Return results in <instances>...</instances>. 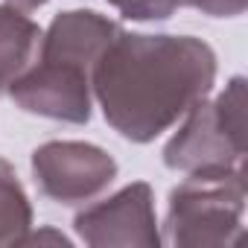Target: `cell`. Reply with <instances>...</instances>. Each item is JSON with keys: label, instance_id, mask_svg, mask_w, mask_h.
Instances as JSON below:
<instances>
[{"label": "cell", "instance_id": "1", "mask_svg": "<svg viewBox=\"0 0 248 248\" xmlns=\"http://www.w3.org/2000/svg\"><path fill=\"white\" fill-rule=\"evenodd\" d=\"M213 82L216 53L193 35L120 32L91 73L105 123L132 143H149L175 126Z\"/></svg>", "mask_w": 248, "mask_h": 248}, {"label": "cell", "instance_id": "2", "mask_svg": "<svg viewBox=\"0 0 248 248\" xmlns=\"http://www.w3.org/2000/svg\"><path fill=\"white\" fill-rule=\"evenodd\" d=\"M245 164L187 172L172 187L161 242L178 248L233 245L242 236Z\"/></svg>", "mask_w": 248, "mask_h": 248}, {"label": "cell", "instance_id": "3", "mask_svg": "<svg viewBox=\"0 0 248 248\" xmlns=\"http://www.w3.org/2000/svg\"><path fill=\"white\" fill-rule=\"evenodd\" d=\"M164 164L175 172H199L245 164V79L233 76L216 99H199L181 129L164 146Z\"/></svg>", "mask_w": 248, "mask_h": 248}, {"label": "cell", "instance_id": "4", "mask_svg": "<svg viewBox=\"0 0 248 248\" xmlns=\"http://www.w3.org/2000/svg\"><path fill=\"white\" fill-rule=\"evenodd\" d=\"M6 93L27 114L73 123V126L91 120V67L67 59L38 53V59L9 85Z\"/></svg>", "mask_w": 248, "mask_h": 248}, {"label": "cell", "instance_id": "5", "mask_svg": "<svg viewBox=\"0 0 248 248\" xmlns=\"http://www.w3.org/2000/svg\"><path fill=\"white\" fill-rule=\"evenodd\" d=\"M38 190L59 204H85L117 178V161L82 140H50L32 152Z\"/></svg>", "mask_w": 248, "mask_h": 248}, {"label": "cell", "instance_id": "6", "mask_svg": "<svg viewBox=\"0 0 248 248\" xmlns=\"http://www.w3.org/2000/svg\"><path fill=\"white\" fill-rule=\"evenodd\" d=\"M73 228L82 242L93 248H155L161 245L155 196L146 181H135L114 196L76 213Z\"/></svg>", "mask_w": 248, "mask_h": 248}, {"label": "cell", "instance_id": "7", "mask_svg": "<svg viewBox=\"0 0 248 248\" xmlns=\"http://www.w3.org/2000/svg\"><path fill=\"white\" fill-rule=\"evenodd\" d=\"M123 32V27L93 9H70L53 18L47 32L41 35V56L67 59L76 64H85L93 70L96 59L105 53V47Z\"/></svg>", "mask_w": 248, "mask_h": 248}, {"label": "cell", "instance_id": "8", "mask_svg": "<svg viewBox=\"0 0 248 248\" xmlns=\"http://www.w3.org/2000/svg\"><path fill=\"white\" fill-rule=\"evenodd\" d=\"M41 27L12 6H0V96L38 59Z\"/></svg>", "mask_w": 248, "mask_h": 248}, {"label": "cell", "instance_id": "9", "mask_svg": "<svg viewBox=\"0 0 248 248\" xmlns=\"http://www.w3.org/2000/svg\"><path fill=\"white\" fill-rule=\"evenodd\" d=\"M32 228V204L15 167L0 158V245H21Z\"/></svg>", "mask_w": 248, "mask_h": 248}, {"label": "cell", "instance_id": "10", "mask_svg": "<svg viewBox=\"0 0 248 248\" xmlns=\"http://www.w3.org/2000/svg\"><path fill=\"white\" fill-rule=\"evenodd\" d=\"M108 3L132 21H167L184 0H108Z\"/></svg>", "mask_w": 248, "mask_h": 248}, {"label": "cell", "instance_id": "11", "mask_svg": "<svg viewBox=\"0 0 248 248\" xmlns=\"http://www.w3.org/2000/svg\"><path fill=\"white\" fill-rule=\"evenodd\" d=\"M184 6H193L210 18H236L245 12L248 0H184Z\"/></svg>", "mask_w": 248, "mask_h": 248}, {"label": "cell", "instance_id": "12", "mask_svg": "<svg viewBox=\"0 0 248 248\" xmlns=\"http://www.w3.org/2000/svg\"><path fill=\"white\" fill-rule=\"evenodd\" d=\"M24 242H56V245H70V239L64 236V233H56V231H38V233H27L24 236ZM21 242V245H24Z\"/></svg>", "mask_w": 248, "mask_h": 248}, {"label": "cell", "instance_id": "13", "mask_svg": "<svg viewBox=\"0 0 248 248\" xmlns=\"http://www.w3.org/2000/svg\"><path fill=\"white\" fill-rule=\"evenodd\" d=\"M44 3H47V0H6V6H12L18 12H32V9H38Z\"/></svg>", "mask_w": 248, "mask_h": 248}]
</instances>
